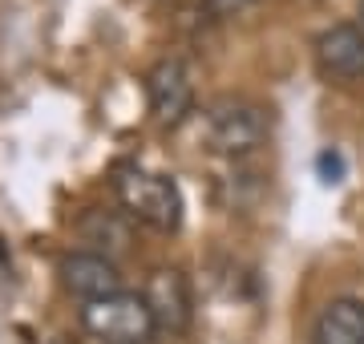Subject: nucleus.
Returning <instances> with one entry per match:
<instances>
[{"label": "nucleus", "instance_id": "nucleus-10", "mask_svg": "<svg viewBox=\"0 0 364 344\" xmlns=\"http://www.w3.org/2000/svg\"><path fill=\"white\" fill-rule=\"evenodd\" d=\"M255 0H203V9L210 16H239L243 9H251Z\"/></svg>", "mask_w": 364, "mask_h": 344}, {"label": "nucleus", "instance_id": "nucleus-3", "mask_svg": "<svg viewBox=\"0 0 364 344\" xmlns=\"http://www.w3.org/2000/svg\"><path fill=\"white\" fill-rule=\"evenodd\" d=\"M81 328L90 332L97 344H150L158 332L146 300L126 288L81 304Z\"/></svg>", "mask_w": 364, "mask_h": 344}, {"label": "nucleus", "instance_id": "nucleus-1", "mask_svg": "<svg viewBox=\"0 0 364 344\" xmlns=\"http://www.w3.org/2000/svg\"><path fill=\"white\" fill-rule=\"evenodd\" d=\"M114 195L126 219H138L154 231H178L182 227V190L166 174L146 171V166H117Z\"/></svg>", "mask_w": 364, "mask_h": 344}, {"label": "nucleus", "instance_id": "nucleus-8", "mask_svg": "<svg viewBox=\"0 0 364 344\" xmlns=\"http://www.w3.org/2000/svg\"><path fill=\"white\" fill-rule=\"evenodd\" d=\"M308 344H364V300L340 296V300L324 304Z\"/></svg>", "mask_w": 364, "mask_h": 344}, {"label": "nucleus", "instance_id": "nucleus-2", "mask_svg": "<svg viewBox=\"0 0 364 344\" xmlns=\"http://www.w3.org/2000/svg\"><path fill=\"white\" fill-rule=\"evenodd\" d=\"M267 130H272L267 109L259 102H251V97H231L227 93L219 102H210V109H207V142L223 158H247V154H255L267 142Z\"/></svg>", "mask_w": 364, "mask_h": 344}, {"label": "nucleus", "instance_id": "nucleus-5", "mask_svg": "<svg viewBox=\"0 0 364 344\" xmlns=\"http://www.w3.org/2000/svg\"><path fill=\"white\" fill-rule=\"evenodd\" d=\"M142 300L150 308V316H154V328L162 332L182 336L195 320V296H191V284H186L178 267H154L142 288Z\"/></svg>", "mask_w": 364, "mask_h": 344}, {"label": "nucleus", "instance_id": "nucleus-4", "mask_svg": "<svg viewBox=\"0 0 364 344\" xmlns=\"http://www.w3.org/2000/svg\"><path fill=\"white\" fill-rule=\"evenodd\" d=\"M146 102H150V114H154L158 126H182L186 114L195 109V85H191V73L178 57H162L150 65L146 73Z\"/></svg>", "mask_w": 364, "mask_h": 344}, {"label": "nucleus", "instance_id": "nucleus-9", "mask_svg": "<svg viewBox=\"0 0 364 344\" xmlns=\"http://www.w3.org/2000/svg\"><path fill=\"white\" fill-rule=\"evenodd\" d=\"M316 171H320V183L336 186L344 178V158H340L336 150H320V158H316Z\"/></svg>", "mask_w": 364, "mask_h": 344}, {"label": "nucleus", "instance_id": "nucleus-11", "mask_svg": "<svg viewBox=\"0 0 364 344\" xmlns=\"http://www.w3.org/2000/svg\"><path fill=\"white\" fill-rule=\"evenodd\" d=\"M360 33H364V0H360Z\"/></svg>", "mask_w": 364, "mask_h": 344}, {"label": "nucleus", "instance_id": "nucleus-6", "mask_svg": "<svg viewBox=\"0 0 364 344\" xmlns=\"http://www.w3.org/2000/svg\"><path fill=\"white\" fill-rule=\"evenodd\" d=\"M316 69L324 81H336V85H352V81L364 77V33L360 25L352 21H340V25H328L320 37H316Z\"/></svg>", "mask_w": 364, "mask_h": 344}, {"label": "nucleus", "instance_id": "nucleus-7", "mask_svg": "<svg viewBox=\"0 0 364 344\" xmlns=\"http://www.w3.org/2000/svg\"><path fill=\"white\" fill-rule=\"evenodd\" d=\"M57 276H61V288H65L69 296H77L81 304L122 291V272H117V264L102 252H69V255H61Z\"/></svg>", "mask_w": 364, "mask_h": 344}]
</instances>
